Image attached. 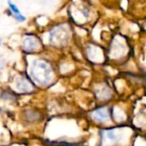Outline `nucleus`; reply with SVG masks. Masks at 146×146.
I'll return each instance as SVG.
<instances>
[{
    "instance_id": "f257e3e1",
    "label": "nucleus",
    "mask_w": 146,
    "mask_h": 146,
    "mask_svg": "<svg viewBox=\"0 0 146 146\" xmlns=\"http://www.w3.org/2000/svg\"><path fill=\"white\" fill-rule=\"evenodd\" d=\"M30 73L35 81L40 84H46L52 78V69L43 60H35L33 63Z\"/></svg>"
},
{
    "instance_id": "f03ea898",
    "label": "nucleus",
    "mask_w": 146,
    "mask_h": 146,
    "mask_svg": "<svg viewBox=\"0 0 146 146\" xmlns=\"http://www.w3.org/2000/svg\"><path fill=\"white\" fill-rule=\"evenodd\" d=\"M67 40L66 32L62 29H56L55 30L51 32L50 35V41L54 45H64Z\"/></svg>"
},
{
    "instance_id": "7ed1b4c3",
    "label": "nucleus",
    "mask_w": 146,
    "mask_h": 146,
    "mask_svg": "<svg viewBox=\"0 0 146 146\" xmlns=\"http://www.w3.org/2000/svg\"><path fill=\"white\" fill-rule=\"evenodd\" d=\"M91 117L94 120L100 123H105L109 120V113L105 108H100L93 111L91 113Z\"/></svg>"
},
{
    "instance_id": "20e7f679",
    "label": "nucleus",
    "mask_w": 146,
    "mask_h": 146,
    "mask_svg": "<svg viewBox=\"0 0 146 146\" xmlns=\"http://www.w3.org/2000/svg\"><path fill=\"white\" fill-rule=\"evenodd\" d=\"M24 51L28 52H32L36 50L39 46V41L36 37L35 36H28L23 40V42Z\"/></svg>"
},
{
    "instance_id": "39448f33",
    "label": "nucleus",
    "mask_w": 146,
    "mask_h": 146,
    "mask_svg": "<svg viewBox=\"0 0 146 146\" xmlns=\"http://www.w3.org/2000/svg\"><path fill=\"white\" fill-rule=\"evenodd\" d=\"M17 87L18 90H20L23 92H30L31 90H33L32 84L24 78H20L18 79Z\"/></svg>"
},
{
    "instance_id": "423d86ee",
    "label": "nucleus",
    "mask_w": 146,
    "mask_h": 146,
    "mask_svg": "<svg viewBox=\"0 0 146 146\" xmlns=\"http://www.w3.org/2000/svg\"><path fill=\"white\" fill-rule=\"evenodd\" d=\"M8 4H9V7H10V9H11V11H12V13H13L15 18H16L18 22H23V21L26 20L25 17H23V16L21 14L19 9H18L12 2L8 1Z\"/></svg>"
},
{
    "instance_id": "0eeeda50",
    "label": "nucleus",
    "mask_w": 146,
    "mask_h": 146,
    "mask_svg": "<svg viewBox=\"0 0 146 146\" xmlns=\"http://www.w3.org/2000/svg\"><path fill=\"white\" fill-rule=\"evenodd\" d=\"M105 135H106V137H107L108 139H110V140H112V141H115V140L118 139V135L115 133V131H114L113 130L107 131L105 132Z\"/></svg>"
},
{
    "instance_id": "6e6552de",
    "label": "nucleus",
    "mask_w": 146,
    "mask_h": 146,
    "mask_svg": "<svg viewBox=\"0 0 146 146\" xmlns=\"http://www.w3.org/2000/svg\"><path fill=\"white\" fill-rule=\"evenodd\" d=\"M0 44H1V40H0Z\"/></svg>"
}]
</instances>
